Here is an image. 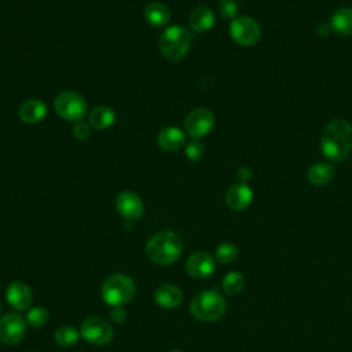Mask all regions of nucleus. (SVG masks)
<instances>
[{
    "instance_id": "f257e3e1",
    "label": "nucleus",
    "mask_w": 352,
    "mask_h": 352,
    "mask_svg": "<svg viewBox=\"0 0 352 352\" xmlns=\"http://www.w3.org/2000/svg\"><path fill=\"white\" fill-rule=\"evenodd\" d=\"M320 150L331 162H342L352 151V125L341 118L330 121L320 138Z\"/></svg>"
},
{
    "instance_id": "f03ea898",
    "label": "nucleus",
    "mask_w": 352,
    "mask_h": 352,
    "mask_svg": "<svg viewBox=\"0 0 352 352\" xmlns=\"http://www.w3.org/2000/svg\"><path fill=\"white\" fill-rule=\"evenodd\" d=\"M183 252V241L175 231H161L154 234L147 245V257L157 264H172Z\"/></svg>"
},
{
    "instance_id": "7ed1b4c3",
    "label": "nucleus",
    "mask_w": 352,
    "mask_h": 352,
    "mask_svg": "<svg viewBox=\"0 0 352 352\" xmlns=\"http://www.w3.org/2000/svg\"><path fill=\"white\" fill-rule=\"evenodd\" d=\"M227 308L226 298L214 289L199 292L190 304L191 314L202 322H214L220 319Z\"/></svg>"
},
{
    "instance_id": "20e7f679",
    "label": "nucleus",
    "mask_w": 352,
    "mask_h": 352,
    "mask_svg": "<svg viewBox=\"0 0 352 352\" xmlns=\"http://www.w3.org/2000/svg\"><path fill=\"white\" fill-rule=\"evenodd\" d=\"M191 34L187 29L172 25L168 26L160 36L158 48L165 59L170 62L180 60L190 50Z\"/></svg>"
},
{
    "instance_id": "39448f33",
    "label": "nucleus",
    "mask_w": 352,
    "mask_h": 352,
    "mask_svg": "<svg viewBox=\"0 0 352 352\" xmlns=\"http://www.w3.org/2000/svg\"><path fill=\"white\" fill-rule=\"evenodd\" d=\"M136 286L132 278L124 274H114L104 279L102 285V298L111 307H120L132 300Z\"/></svg>"
},
{
    "instance_id": "423d86ee",
    "label": "nucleus",
    "mask_w": 352,
    "mask_h": 352,
    "mask_svg": "<svg viewBox=\"0 0 352 352\" xmlns=\"http://www.w3.org/2000/svg\"><path fill=\"white\" fill-rule=\"evenodd\" d=\"M54 107H55V111L58 113V116H60L66 121H72V122L82 121V118L87 113L85 99L74 91L60 92L55 98Z\"/></svg>"
},
{
    "instance_id": "0eeeda50",
    "label": "nucleus",
    "mask_w": 352,
    "mask_h": 352,
    "mask_svg": "<svg viewBox=\"0 0 352 352\" xmlns=\"http://www.w3.org/2000/svg\"><path fill=\"white\" fill-rule=\"evenodd\" d=\"M80 334L89 344L104 345L111 341L114 333L113 327L107 320L99 316H89L81 323Z\"/></svg>"
},
{
    "instance_id": "6e6552de",
    "label": "nucleus",
    "mask_w": 352,
    "mask_h": 352,
    "mask_svg": "<svg viewBox=\"0 0 352 352\" xmlns=\"http://www.w3.org/2000/svg\"><path fill=\"white\" fill-rule=\"evenodd\" d=\"M230 36L239 45H253L261 36L258 23L249 16H236L230 23Z\"/></svg>"
},
{
    "instance_id": "1a4fd4ad",
    "label": "nucleus",
    "mask_w": 352,
    "mask_h": 352,
    "mask_svg": "<svg viewBox=\"0 0 352 352\" xmlns=\"http://www.w3.org/2000/svg\"><path fill=\"white\" fill-rule=\"evenodd\" d=\"M214 125V116L210 110L198 107L188 113V116L184 120V129L186 132L194 138L199 139L209 133Z\"/></svg>"
},
{
    "instance_id": "9d476101",
    "label": "nucleus",
    "mask_w": 352,
    "mask_h": 352,
    "mask_svg": "<svg viewBox=\"0 0 352 352\" xmlns=\"http://www.w3.org/2000/svg\"><path fill=\"white\" fill-rule=\"evenodd\" d=\"M26 331V320L15 314L8 312L0 318V341L6 345L18 344Z\"/></svg>"
},
{
    "instance_id": "9b49d317",
    "label": "nucleus",
    "mask_w": 352,
    "mask_h": 352,
    "mask_svg": "<svg viewBox=\"0 0 352 352\" xmlns=\"http://www.w3.org/2000/svg\"><path fill=\"white\" fill-rule=\"evenodd\" d=\"M116 209L125 220H138L144 212L142 198L133 191H121L116 198Z\"/></svg>"
},
{
    "instance_id": "f8f14e48",
    "label": "nucleus",
    "mask_w": 352,
    "mask_h": 352,
    "mask_svg": "<svg viewBox=\"0 0 352 352\" xmlns=\"http://www.w3.org/2000/svg\"><path fill=\"white\" fill-rule=\"evenodd\" d=\"M186 271L192 278H208L216 271V260L208 252H195L186 260Z\"/></svg>"
},
{
    "instance_id": "ddd939ff",
    "label": "nucleus",
    "mask_w": 352,
    "mask_h": 352,
    "mask_svg": "<svg viewBox=\"0 0 352 352\" xmlns=\"http://www.w3.org/2000/svg\"><path fill=\"white\" fill-rule=\"evenodd\" d=\"M6 300L11 308L16 311H25L33 301V293L26 283L14 280L6 289Z\"/></svg>"
},
{
    "instance_id": "4468645a",
    "label": "nucleus",
    "mask_w": 352,
    "mask_h": 352,
    "mask_svg": "<svg viewBox=\"0 0 352 352\" xmlns=\"http://www.w3.org/2000/svg\"><path fill=\"white\" fill-rule=\"evenodd\" d=\"M252 199H253V191L245 183L232 184L226 194V202L234 210L246 209L252 204Z\"/></svg>"
},
{
    "instance_id": "2eb2a0df",
    "label": "nucleus",
    "mask_w": 352,
    "mask_h": 352,
    "mask_svg": "<svg viewBox=\"0 0 352 352\" xmlns=\"http://www.w3.org/2000/svg\"><path fill=\"white\" fill-rule=\"evenodd\" d=\"M154 300H155L157 305H160L161 308L172 309V308H176L182 302L183 293L177 286L165 283V285H161L160 287H157V290L154 292Z\"/></svg>"
},
{
    "instance_id": "dca6fc26",
    "label": "nucleus",
    "mask_w": 352,
    "mask_h": 352,
    "mask_svg": "<svg viewBox=\"0 0 352 352\" xmlns=\"http://www.w3.org/2000/svg\"><path fill=\"white\" fill-rule=\"evenodd\" d=\"M18 114L23 122L37 124L47 116V104L40 99H29L21 104Z\"/></svg>"
},
{
    "instance_id": "f3484780",
    "label": "nucleus",
    "mask_w": 352,
    "mask_h": 352,
    "mask_svg": "<svg viewBox=\"0 0 352 352\" xmlns=\"http://www.w3.org/2000/svg\"><path fill=\"white\" fill-rule=\"evenodd\" d=\"M184 132L177 126L164 128L157 138L158 146L165 151H177L184 146Z\"/></svg>"
},
{
    "instance_id": "a211bd4d",
    "label": "nucleus",
    "mask_w": 352,
    "mask_h": 352,
    "mask_svg": "<svg viewBox=\"0 0 352 352\" xmlns=\"http://www.w3.org/2000/svg\"><path fill=\"white\" fill-rule=\"evenodd\" d=\"M188 25L194 32H198V33L208 32L214 25V14L209 7L199 6L190 14Z\"/></svg>"
},
{
    "instance_id": "6ab92c4d",
    "label": "nucleus",
    "mask_w": 352,
    "mask_h": 352,
    "mask_svg": "<svg viewBox=\"0 0 352 352\" xmlns=\"http://www.w3.org/2000/svg\"><path fill=\"white\" fill-rule=\"evenodd\" d=\"M334 173H336V169L331 164L316 162L308 169L307 179L312 186H326L333 180Z\"/></svg>"
},
{
    "instance_id": "aec40b11",
    "label": "nucleus",
    "mask_w": 352,
    "mask_h": 352,
    "mask_svg": "<svg viewBox=\"0 0 352 352\" xmlns=\"http://www.w3.org/2000/svg\"><path fill=\"white\" fill-rule=\"evenodd\" d=\"M144 18L150 25L155 28H162L170 19V10L164 3L153 1L148 3L144 8Z\"/></svg>"
},
{
    "instance_id": "412c9836",
    "label": "nucleus",
    "mask_w": 352,
    "mask_h": 352,
    "mask_svg": "<svg viewBox=\"0 0 352 352\" xmlns=\"http://www.w3.org/2000/svg\"><path fill=\"white\" fill-rule=\"evenodd\" d=\"M330 28L341 36L352 34V8L344 7V8L337 10L331 15Z\"/></svg>"
},
{
    "instance_id": "4be33fe9",
    "label": "nucleus",
    "mask_w": 352,
    "mask_h": 352,
    "mask_svg": "<svg viewBox=\"0 0 352 352\" xmlns=\"http://www.w3.org/2000/svg\"><path fill=\"white\" fill-rule=\"evenodd\" d=\"M89 125L95 129H107L116 121V113L107 106H96L88 116Z\"/></svg>"
},
{
    "instance_id": "5701e85b",
    "label": "nucleus",
    "mask_w": 352,
    "mask_h": 352,
    "mask_svg": "<svg viewBox=\"0 0 352 352\" xmlns=\"http://www.w3.org/2000/svg\"><path fill=\"white\" fill-rule=\"evenodd\" d=\"M245 286V276L239 271H230L221 280V287L226 294H238Z\"/></svg>"
},
{
    "instance_id": "b1692460",
    "label": "nucleus",
    "mask_w": 352,
    "mask_h": 352,
    "mask_svg": "<svg viewBox=\"0 0 352 352\" xmlns=\"http://www.w3.org/2000/svg\"><path fill=\"white\" fill-rule=\"evenodd\" d=\"M80 336L81 334L73 326L65 324V326H60L56 329L54 337H55L56 344H59L62 346H72L78 341Z\"/></svg>"
},
{
    "instance_id": "393cba45",
    "label": "nucleus",
    "mask_w": 352,
    "mask_h": 352,
    "mask_svg": "<svg viewBox=\"0 0 352 352\" xmlns=\"http://www.w3.org/2000/svg\"><path fill=\"white\" fill-rule=\"evenodd\" d=\"M216 260L221 264H230L238 257V248L232 242H223L216 248Z\"/></svg>"
},
{
    "instance_id": "a878e982",
    "label": "nucleus",
    "mask_w": 352,
    "mask_h": 352,
    "mask_svg": "<svg viewBox=\"0 0 352 352\" xmlns=\"http://www.w3.org/2000/svg\"><path fill=\"white\" fill-rule=\"evenodd\" d=\"M26 323L32 327H40L47 323L48 312L44 307H33L26 312Z\"/></svg>"
},
{
    "instance_id": "bb28decb",
    "label": "nucleus",
    "mask_w": 352,
    "mask_h": 352,
    "mask_svg": "<svg viewBox=\"0 0 352 352\" xmlns=\"http://www.w3.org/2000/svg\"><path fill=\"white\" fill-rule=\"evenodd\" d=\"M186 157L190 160V161H199L202 157H204V154H205V147H204V144L198 140V139H194V140H191L188 144H187V147H186Z\"/></svg>"
},
{
    "instance_id": "cd10ccee",
    "label": "nucleus",
    "mask_w": 352,
    "mask_h": 352,
    "mask_svg": "<svg viewBox=\"0 0 352 352\" xmlns=\"http://www.w3.org/2000/svg\"><path fill=\"white\" fill-rule=\"evenodd\" d=\"M219 12L221 16L227 19H235L238 15V4L235 0H220L219 1Z\"/></svg>"
},
{
    "instance_id": "c85d7f7f",
    "label": "nucleus",
    "mask_w": 352,
    "mask_h": 352,
    "mask_svg": "<svg viewBox=\"0 0 352 352\" xmlns=\"http://www.w3.org/2000/svg\"><path fill=\"white\" fill-rule=\"evenodd\" d=\"M73 135H74V138H76L77 140H80V142L88 140V138L91 136V125H89V124H85L84 121L74 122Z\"/></svg>"
},
{
    "instance_id": "c756f323",
    "label": "nucleus",
    "mask_w": 352,
    "mask_h": 352,
    "mask_svg": "<svg viewBox=\"0 0 352 352\" xmlns=\"http://www.w3.org/2000/svg\"><path fill=\"white\" fill-rule=\"evenodd\" d=\"M110 318L114 323H122L126 318V311L120 305V307H113L110 312Z\"/></svg>"
},
{
    "instance_id": "7c9ffc66",
    "label": "nucleus",
    "mask_w": 352,
    "mask_h": 352,
    "mask_svg": "<svg viewBox=\"0 0 352 352\" xmlns=\"http://www.w3.org/2000/svg\"><path fill=\"white\" fill-rule=\"evenodd\" d=\"M252 176H253V173H252L250 168H248V166H242L236 172V177H238L239 183H246L248 180L252 179Z\"/></svg>"
},
{
    "instance_id": "2f4dec72",
    "label": "nucleus",
    "mask_w": 352,
    "mask_h": 352,
    "mask_svg": "<svg viewBox=\"0 0 352 352\" xmlns=\"http://www.w3.org/2000/svg\"><path fill=\"white\" fill-rule=\"evenodd\" d=\"M169 352H182V351L180 349H170Z\"/></svg>"
}]
</instances>
